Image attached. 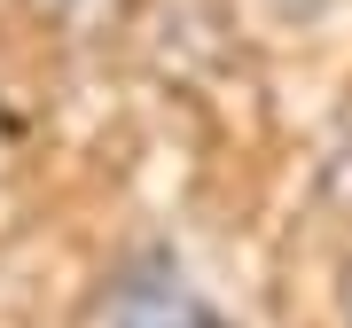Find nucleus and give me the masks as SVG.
<instances>
[{
  "mask_svg": "<svg viewBox=\"0 0 352 328\" xmlns=\"http://www.w3.org/2000/svg\"><path fill=\"white\" fill-rule=\"evenodd\" d=\"M110 328H219V320H212V305L180 281V266L149 258V266H133L110 290Z\"/></svg>",
  "mask_w": 352,
  "mask_h": 328,
  "instance_id": "f257e3e1",
  "label": "nucleus"
}]
</instances>
